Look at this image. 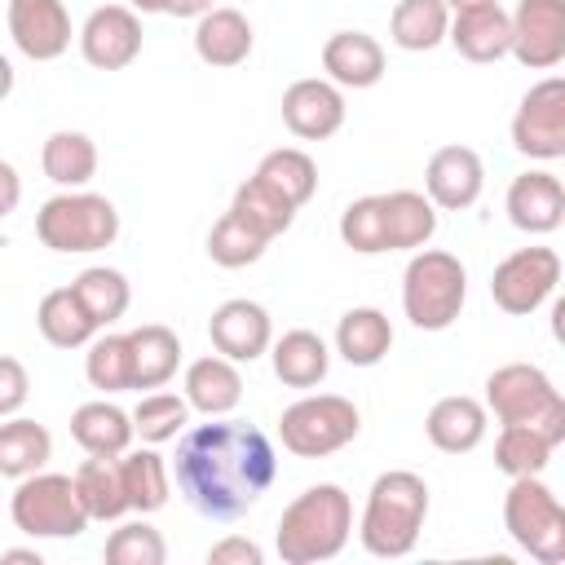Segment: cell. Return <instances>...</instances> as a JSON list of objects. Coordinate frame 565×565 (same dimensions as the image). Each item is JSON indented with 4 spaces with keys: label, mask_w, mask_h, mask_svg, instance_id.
Returning <instances> with one entry per match:
<instances>
[{
    "label": "cell",
    "mask_w": 565,
    "mask_h": 565,
    "mask_svg": "<svg viewBox=\"0 0 565 565\" xmlns=\"http://www.w3.org/2000/svg\"><path fill=\"white\" fill-rule=\"evenodd\" d=\"M278 477L274 441L247 424L216 415L181 433L172 455V481L181 499L207 521H238Z\"/></svg>",
    "instance_id": "cell-1"
},
{
    "label": "cell",
    "mask_w": 565,
    "mask_h": 565,
    "mask_svg": "<svg viewBox=\"0 0 565 565\" xmlns=\"http://www.w3.org/2000/svg\"><path fill=\"white\" fill-rule=\"evenodd\" d=\"M349 534H353V499L344 494V486L318 481L282 508L274 547L282 565H318V561L340 556Z\"/></svg>",
    "instance_id": "cell-2"
},
{
    "label": "cell",
    "mask_w": 565,
    "mask_h": 565,
    "mask_svg": "<svg viewBox=\"0 0 565 565\" xmlns=\"http://www.w3.org/2000/svg\"><path fill=\"white\" fill-rule=\"evenodd\" d=\"M428 516V486L419 472L411 468H393L380 472L366 490V508L358 521V539L371 556L380 561H397L406 552H415L419 530Z\"/></svg>",
    "instance_id": "cell-3"
},
{
    "label": "cell",
    "mask_w": 565,
    "mask_h": 565,
    "mask_svg": "<svg viewBox=\"0 0 565 565\" xmlns=\"http://www.w3.org/2000/svg\"><path fill=\"white\" fill-rule=\"evenodd\" d=\"M486 415L499 424H530L552 446L565 441V397L534 362H503L486 375Z\"/></svg>",
    "instance_id": "cell-4"
},
{
    "label": "cell",
    "mask_w": 565,
    "mask_h": 565,
    "mask_svg": "<svg viewBox=\"0 0 565 565\" xmlns=\"http://www.w3.org/2000/svg\"><path fill=\"white\" fill-rule=\"evenodd\" d=\"M35 234L49 252L88 256V252H102L119 238V207L93 190H62V194L40 203Z\"/></svg>",
    "instance_id": "cell-5"
},
{
    "label": "cell",
    "mask_w": 565,
    "mask_h": 565,
    "mask_svg": "<svg viewBox=\"0 0 565 565\" xmlns=\"http://www.w3.org/2000/svg\"><path fill=\"white\" fill-rule=\"evenodd\" d=\"M468 300V269L441 247H419L402 274V313L415 331H446Z\"/></svg>",
    "instance_id": "cell-6"
},
{
    "label": "cell",
    "mask_w": 565,
    "mask_h": 565,
    "mask_svg": "<svg viewBox=\"0 0 565 565\" xmlns=\"http://www.w3.org/2000/svg\"><path fill=\"white\" fill-rule=\"evenodd\" d=\"M503 530L539 565H561L565 561V508L539 472L534 477H512V486L503 494Z\"/></svg>",
    "instance_id": "cell-7"
},
{
    "label": "cell",
    "mask_w": 565,
    "mask_h": 565,
    "mask_svg": "<svg viewBox=\"0 0 565 565\" xmlns=\"http://www.w3.org/2000/svg\"><path fill=\"white\" fill-rule=\"evenodd\" d=\"M358 433H362V415L340 393H309L278 415L282 450H291L296 459H327L344 450Z\"/></svg>",
    "instance_id": "cell-8"
},
{
    "label": "cell",
    "mask_w": 565,
    "mask_h": 565,
    "mask_svg": "<svg viewBox=\"0 0 565 565\" xmlns=\"http://www.w3.org/2000/svg\"><path fill=\"white\" fill-rule=\"evenodd\" d=\"M9 516L31 539H79L88 530V512L75 494V477L44 472V468L31 477H18Z\"/></svg>",
    "instance_id": "cell-9"
},
{
    "label": "cell",
    "mask_w": 565,
    "mask_h": 565,
    "mask_svg": "<svg viewBox=\"0 0 565 565\" xmlns=\"http://www.w3.org/2000/svg\"><path fill=\"white\" fill-rule=\"evenodd\" d=\"M561 282V256L552 247H516L512 256H503L490 274V296L503 313L512 318H530L539 305L552 300Z\"/></svg>",
    "instance_id": "cell-10"
},
{
    "label": "cell",
    "mask_w": 565,
    "mask_h": 565,
    "mask_svg": "<svg viewBox=\"0 0 565 565\" xmlns=\"http://www.w3.org/2000/svg\"><path fill=\"white\" fill-rule=\"evenodd\" d=\"M512 146L516 154L539 159V163L565 159V79L561 75L539 79L521 97L512 115Z\"/></svg>",
    "instance_id": "cell-11"
},
{
    "label": "cell",
    "mask_w": 565,
    "mask_h": 565,
    "mask_svg": "<svg viewBox=\"0 0 565 565\" xmlns=\"http://www.w3.org/2000/svg\"><path fill=\"white\" fill-rule=\"evenodd\" d=\"M512 57L530 71H552L565 62V0H521L512 13Z\"/></svg>",
    "instance_id": "cell-12"
},
{
    "label": "cell",
    "mask_w": 565,
    "mask_h": 565,
    "mask_svg": "<svg viewBox=\"0 0 565 565\" xmlns=\"http://www.w3.org/2000/svg\"><path fill=\"white\" fill-rule=\"evenodd\" d=\"M75 40L93 71H124L141 53V18L128 4H102L84 18Z\"/></svg>",
    "instance_id": "cell-13"
},
{
    "label": "cell",
    "mask_w": 565,
    "mask_h": 565,
    "mask_svg": "<svg viewBox=\"0 0 565 565\" xmlns=\"http://www.w3.org/2000/svg\"><path fill=\"white\" fill-rule=\"evenodd\" d=\"M207 335H212V349L230 362H256L260 353H269V340H274V322H269V309L247 300V296H234L225 305L212 309L207 318Z\"/></svg>",
    "instance_id": "cell-14"
},
{
    "label": "cell",
    "mask_w": 565,
    "mask_h": 565,
    "mask_svg": "<svg viewBox=\"0 0 565 565\" xmlns=\"http://www.w3.org/2000/svg\"><path fill=\"white\" fill-rule=\"evenodd\" d=\"M71 13L62 0H9V40L31 62H53L71 49Z\"/></svg>",
    "instance_id": "cell-15"
},
{
    "label": "cell",
    "mask_w": 565,
    "mask_h": 565,
    "mask_svg": "<svg viewBox=\"0 0 565 565\" xmlns=\"http://www.w3.org/2000/svg\"><path fill=\"white\" fill-rule=\"evenodd\" d=\"M486 168L472 146H441L424 168V194L437 212H463L481 199Z\"/></svg>",
    "instance_id": "cell-16"
},
{
    "label": "cell",
    "mask_w": 565,
    "mask_h": 565,
    "mask_svg": "<svg viewBox=\"0 0 565 565\" xmlns=\"http://www.w3.org/2000/svg\"><path fill=\"white\" fill-rule=\"evenodd\" d=\"M282 124L300 141H327L344 128V93L331 79H296L282 93Z\"/></svg>",
    "instance_id": "cell-17"
},
{
    "label": "cell",
    "mask_w": 565,
    "mask_h": 565,
    "mask_svg": "<svg viewBox=\"0 0 565 565\" xmlns=\"http://www.w3.org/2000/svg\"><path fill=\"white\" fill-rule=\"evenodd\" d=\"M508 221L521 234H552L565 221V185L547 168H530L508 185Z\"/></svg>",
    "instance_id": "cell-18"
},
{
    "label": "cell",
    "mask_w": 565,
    "mask_h": 565,
    "mask_svg": "<svg viewBox=\"0 0 565 565\" xmlns=\"http://www.w3.org/2000/svg\"><path fill=\"white\" fill-rule=\"evenodd\" d=\"M446 40H450L455 53L468 57V62H499V57H508V49H512L508 9H503V4H472V9H459V13H450Z\"/></svg>",
    "instance_id": "cell-19"
},
{
    "label": "cell",
    "mask_w": 565,
    "mask_h": 565,
    "mask_svg": "<svg viewBox=\"0 0 565 565\" xmlns=\"http://www.w3.org/2000/svg\"><path fill=\"white\" fill-rule=\"evenodd\" d=\"M322 71L335 88H371L384 79V44L366 31H335L322 44Z\"/></svg>",
    "instance_id": "cell-20"
},
{
    "label": "cell",
    "mask_w": 565,
    "mask_h": 565,
    "mask_svg": "<svg viewBox=\"0 0 565 565\" xmlns=\"http://www.w3.org/2000/svg\"><path fill=\"white\" fill-rule=\"evenodd\" d=\"M486 428H490V415L468 393H450V397L433 402V411L424 419V433H428V441L441 455H468V450H477L486 441Z\"/></svg>",
    "instance_id": "cell-21"
},
{
    "label": "cell",
    "mask_w": 565,
    "mask_h": 565,
    "mask_svg": "<svg viewBox=\"0 0 565 565\" xmlns=\"http://www.w3.org/2000/svg\"><path fill=\"white\" fill-rule=\"evenodd\" d=\"M185 406L216 419V415H230L238 402H243V375H238V362L221 358V353H207V358H194L185 366Z\"/></svg>",
    "instance_id": "cell-22"
},
{
    "label": "cell",
    "mask_w": 565,
    "mask_h": 565,
    "mask_svg": "<svg viewBox=\"0 0 565 565\" xmlns=\"http://www.w3.org/2000/svg\"><path fill=\"white\" fill-rule=\"evenodd\" d=\"M252 22L238 13V9H207L203 18H194V53L199 62L216 66V71H230V66H243L252 57Z\"/></svg>",
    "instance_id": "cell-23"
},
{
    "label": "cell",
    "mask_w": 565,
    "mask_h": 565,
    "mask_svg": "<svg viewBox=\"0 0 565 565\" xmlns=\"http://www.w3.org/2000/svg\"><path fill=\"white\" fill-rule=\"evenodd\" d=\"M380 212H384V252H419L437 234V207L419 190L380 194Z\"/></svg>",
    "instance_id": "cell-24"
},
{
    "label": "cell",
    "mask_w": 565,
    "mask_h": 565,
    "mask_svg": "<svg viewBox=\"0 0 565 565\" xmlns=\"http://www.w3.org/2000/svg\"><path fill=\"white\" fill-rule=\"evenodd\" d=\"M269 362L287 388H318L331 371V349L318 331L296 327V331H282L278 340H269Z\"/></svg>",
    "instance_id": "cell-25"
},
{
    "label": "cell",
    "mask_w": 565,
    "mask_h": 565,
    "mask_svg": "<svg viewBox=\"0 0 565 565\" xmlns=\"http://www.w3.org/2000/svg\"><path fill=\"white\" fill-rule=\"evenodd\" d=\"M393 349V322L375 305H358L335 322V353L349 366H375Z\"/></svg>",
    "instance_id": "cell-26"
},
{
    "label": "cell",
    "mask_w": 565,
    "mask_h": 565,
    "mask_svg": "<svg viewBox=\"0 0 565 565\" xmlns=\"http://www.w3.org/2000/svg\"><path fill=\"white\" fill-rule=\"evenodd\" d=\"M128 358H132V388H163L181 366V340L163 322H146L128 331Z\"/></svg>",
    "instance_id": "cell-27"
},
{
    "label": "cell",
    "mask_w": 565,
    "mask_h": 565,
    "mask_svg": "<svg viewBox=\"0 0 565 565\" xmlns=\"http://www.w3.org/2000/svg\"><path fill=\"white\" fill-rule=\"evenodd\" d=\"M71 437H75V446L84 450V455H124L128 446H132V415L124 411V406H115V402H84V406H75V415H71Z\"/></svg>",
    "instance_id": "cell-28"
},
{
    "label": "cell",
    "mask_w": 565,
    "mask_h": 565,
    "mask_svg": "<svg viewBox=\"0 0 565 565\" xmlns=\"http://www.w3.org/2000/svg\"><path fill=\"white\" fill-rule=\"evenodd\" d=\"M119 477H124L128 512H137V516L159 512L168 503V494H172V468L154 446H141V450L128 446L119 455Z\"/></svg>",
    "instance_id": "cell-29"
},
{
    "label": "cell",
    "mask_w": 565,
    "mask_h": 565,
    "mask_svg": "<svg viewBox=\"0 0 565 565\" xmlns=\"http://www.w3.org/2000/svg\"><path fill=\"white\" fill-rule=\"evenodd\" d=\"M40 168L53 185L62 190H84L97 172V146L88 132H75V128H57L44 137V150H40Z\"/></svg>",
    "instance_id": "cell-30"
},
{
    "label": "cell",
    "mask_w": 565,
    "mask_h": 565,
    "mask_svg": "<svg viewBox=\"0 0 565 565\" xmlns=\"http://www.w3.org/2000/svg\"><path fill=\"white\" fill-rule=\"evenodd\" d=\"M75 494L88 512V521H119L128 512V494H124V477H119V455H88L75 472Z\"/></svg>",
    "instance_id": "cell-31"
},
{
    "label": "cell",
    "mask_w": 565,
    "mask_h": 565,
    "mask_svg": "<svg viewBox=\"0 0 565 565\" xmlns=\"http://www.w3.org/2000/svg\"><path fill=\"white\" fill-rule=\"evenodd\" d=\"M260 185H269L278 199H287L296 212L313 199V190H318V163L305 154V150H296V146H278V150H269L260 163H256V172H252Z\"/></svg>",
    "instance_id": "cell-32"
},
{
    "label": "cell",
    "mask_w": 565,
    "mask_h": 565,
    "mask_svg": "<svg viewBox=\"0 0 565 565\" xmlns=\"http://www.w3.org/2000/svg\"><path fill=\"white\" fill-rule=\"evenodd\" d=\"M35 327L53 349H84L97 335V322L88 318V309L79 305V296L71 287H53L40 309H35Z\"/></svg>",
    "instance_id": "cell-33"
},
{
    "label": "cell",
    "mask_w": 565,
    "mask_h": 565,
    "mask_svg": "<svg viewBox=\"0 0 565 565\" xmlns=\"http://www.w3.org/2000/svg\"><path fill=\"white\" fill-rule=\"evenodd\" d=\"M450 9L441 0H397L388 13V40L406 53H428L446 40Z\"/></svg>",
    "instance_id": "cell-34"
},
{
    "label": "cell",
    "mask_w": 565,
    "mask_h": 565,
    "mask_svg": "<svg viewBox=\"0 0 565 565\" xmlns=\"http://www.w3.org/2000/svg\"><path fill=\"white\" fill-rule=\"evenodd\" d=\"M53 459V437L44 424L9 415L0 424V477H31Z\"/></svg>",
    "instance_id": "cell-35"
},
{
    "label": "cell",
    "mask_w": 565,
    "mask_h": 565,
    "mask_svg": "<svg viewBox=\"0 0 565 565\" xmlns=\"http://www.w3.org/2000/svg\"><path fill=\"white\" fill-rule=\"evenodd\" d=\"M71 291L79 296V305L88 309V318L97 322V331L110 327V322H119V318L128 313V300H132L128 278H124L119 269H110V265H88V269H79V274L71 278Z\"/></svg>",
    "instance_id": "cell-36"
},
{
    "label": "cell",
    "mask_w": 565,
    "mask_h": 565,
    "mask_svg": "<svg viewBox=\"0 0 565 565\" xmlns=\"http://www.w3.org/2000/svg\"><path fill=\"white\" fill-rule=\"evenodd\" d=\"M230 212L238 216V221H247L260 238H278V234H287L291 230V221H296V207L287 203V199H278L269 185H260L256 177H247L238 190H234V203H230Z\"/></svg>",
    "instance_id": "cell-37"
},
{
    "label": "cell",
    "mask_w": 565,
    "mask_h": 565,
    "mask_svg": "<svg viewBox=\"0 0 565 565\" xmlns=\"http://www.w3.org/2000/svg\"><path fill=\"white\" fill-rule=\"evenodd\" d=\"M552 450L556 446L539 428H530V424H503L499 428V441H494V468L508 472V477H534V472L547 468Z\"/></svg>",
    "instance_id": "cell-38"
},
{
    "label": "cell",
    "mask_w": 565,
    "mask_h": 565,
    "mask_svg": "<svg viewBox=\"0 0 565 565\" xmlns=\"http://www.w3.org/2000/svg\"><path fill=\"white\" fill-rule=\"evenodd\" d=\"M84 375L97 393H124L132 388V358H128V335H93L84 344Z\"/></svg>",
    "instance_id": "cell-39"
},
{
    "label": "cell",
    "mask_w": 565,
    "mask_h": 565,
    "mask_svg": "<svg viewBox=\"0 0 565 565\" xmlns=\"http://www.w3.org/2000/svg\"><path fill=\"white\" fill-rule=\"evenodd\" d=\"M265 247H269V238H260L247 221H238L234 212H225L216 225H212V234H207V256H212V265H221V269H243V265H256L260 256H265Z\"/></svg>",
    "instance_id": "cell-40"
},
{
    "label": "cell",
    "mask_w": 565,
    "mask_h": 565,
    "mask_svg": "<svg viewBox=\"0 0 565 565\" xmlns=\"http://www.w3.org/2000/svg\"><path fill=\"white\" fill-rule=\"evenodd\" d=\"M185 424H190V406H185V397H177V393H146V397L132 406V433H137L146 446L172 441Z\"/></svg>",
    "instance_id": "cell-41"
},
{
    "label": "cell",
    "mask_w": 565,
    "mask_h": 565,
    "mask_svg": "<svg viewBox=\"0 0 565 565\" xmlns=\"http://www.w3.org/2000/svg\"><path fill=\"white\" fill-rule=\"evenodd\" d=\"M106 561L110 565H163L168 543L150 521H128L106 539Z\"/></svg>",
    "instance_id": "cell-42"
},
{
    "label": "cell",
    "mask_w": 565,
    "mask_h": 565,
    "mask_svg": "<svg viewBox=\"0 0 565 565\" xmlns=\"http://www.w3.org/2000/svg\"><path fill=\"white\" fill-rule=\"evenodd\" d=\"M340 238L344 247H353L358 256H380L384 252V212H380V194H362L340 212Z\"/></svg>",
    "instance_id": "cell-43"
},
{
    "label": "cell",
    "mask_w": 565,
    "mask_h": 565,
    "mask_svg": "<svg viewBox=\"0 0 565 565\" xmlns=\"http://www.w3.org/2000/svg\"><path fill=\"white\" fill-rule=\"evenodd\" d=\"M26 397H31V375H26V366H22L18 358L0 353V419L18 415V411L26 406Z\"/></svg>",
    "instance_id": "cell-44"
},
{
    "label": "cell",
    "mask_w": 565,
    "mask_h": 565,
    "mask_svg": "<svg viewBox=\"0 0 565 565\" xmlns=\"http://www.w3.org/2000/svg\"><path fill=\"white\" fill-rule=\"evenodd\" d=\"M260 561H265V552L252 539H238V534L207 547V565H260Z\"/></svg>",
    "instance_id": "cell-45"
},
{
    "label": "cell",
    "mask_w": 565,
    "mask_h": 565,
    "mask_svg": "<svg viewBox=\"0 0 565 565\" xmlns=\"http://www.w3.org/2000/svg\"><path fill=\"white\" fill-rule=\"evenodd\" d=\"M22 203V177L9 159H0V221L13 216V207Z\"/></svg>",
    "instance_id": "cell-46"
},
{
    "label": "cell",
    "mask_w": 565,
    "mask_h": 565,
    "mask_svg": "<svg viewBox=\"0 0 565 565\" xmlns=\"http://www.w3.org/2000/svg\"><path fill=\"white\" fill-rule=\"evenodd\" d=\"M207 9H216V0H163V13L172 18H203Z\"/></svg>",
    "instance_id": "cell-47"
},
{
    "label": "cell",
    "mask_w": 565,
    "mask_h": 565,
    "mask_svg": "<svg viewBox=\"0 0 565 565\" xmlns=\"http://www.w3.org/2000/svg\"><path fill=\"white\" fill-rule=\"evenodd\" d=\"M0 561H26V565H40V552H35V547H4Z\"/></svg>",
    "instance_id": "cell-48"
},
{
    "label": "cell",
    "mask_w": 565,
    "mask_h": 565,
    "mask_svg": "<svg viewBox=\"0 0 565 565\" xmlns=\"http://www.w3.org/2000/svg\"><path fill=\"white\" fill-rule=\"evenodd\" d=\"M9 93H13V62L0 53V102H4Z\"/></svg>",
    "instance_id": "cell-49"
},
{
    "label": "cell",
    "mask_w": 565,
    "mask_h": 565,
    "mask_svg": "<svg viewBox=\"0 0 565 565\" xmlns=\"http://www.w3.org/2000/svg\"><path fill=\"white\" fill-rule=\"evenodd\" d=\"M132 13H163V0H128Z\"/></svg>",
    "instance_id": "cell-50"
},
{
    "label": "cell",
    "mask_w": 565,
    "mask_h": 565,
    "mask_svg": "<svg viewBox=\"0 0 565 565\" xmlns=\"http://www.w3.org/2000/svg\"><path fill=\"white\" fill-rule=\"evenodd\" d=\"M450 13H459V9H472V4H499V0H441Z\"/></svg>",
    "instance_id": "cell-51"
}]
</instances>
